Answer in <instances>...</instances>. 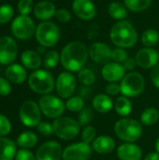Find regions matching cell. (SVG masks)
Segmentation results:
<instances>
[{"label":"cell","mask_w":159,"mask_h":160,"mask_svg":"<svg viewBox=\"0 0 159 160\" xmlns=\"http://www.w3.org/2000/svg\"><path fill=\"white\" fill-rule=\"evenodd\" d=\"M77 87L76 77L69 71L61 72L55 81V90L60 98L68 99L73 96Z\"/></svg>","instance_id":"cell-11"},{"label":"cell","mask_w":159,"mask_h":160,"mask_svg":"<svg viewBox=\"0 0 159 160\" xmlns=\"http://www.w3.org/2000/svg\"><path fill=\"white\" fill-rule=\"evenodd\" d=\"M141 40L145 47L153 48L159 42L158 31H157L156 29H153V28L146 29L142 33V35L141 37Z\"/></svg>","instance_id":"cell-30"},{"label":"cell","mask_w":159,"mask_h":160,"mask_svg":"<svg viewBox=\"0 0 159 160\" xmlns=\"http://www.w3.org/2000/svg\"><path fill=\"white\" fill-rule=\"evenodd\" d=\"M84 108V100L81 96H72L66 102V109L71 112H80Z\"/></svg>","instance_id":"cell-34"},{"label":"cell","mask_w":159,"mask_h":160,"mask_svg":"<svg viewBox=\"0 0 159 160\" xmlns=\"http://www.w3.org/2000/svg\"><path fill=\"white\" fill-rule=\"evenodd\" d=\"M143 160H159V154L157 152H150L148 153Z\"/></svg>","instance_id":"cell-48"},{"label":"cell","mask_w":159,"mask_h":160,"mask_svg":"<svg viewBox=\"0 0 159 160\" xmlns=\"http://www.w3.org/2000/svg\"><path fill=\"white\" fill-rule=\"evenodd\" d=\"M93 151L98 155H109L115 148L114 140L108 135H101L96 138L92 142Z\"/></svg>","instance_id":"cell-20"},{"label":"cell","mask_w":159,"mask_h":160,"mask_svg":"<svg viewBox=\"0 0 159 160\" xmlns=\"http://www.w3.org/2000/svg\"><path fill=\"white\" fill-rule=\"evenodd\" d=\"M52 125L53 133L63 141L74 140L81 130L79 122L67 116H61L54 119Z\"/></svg>","instance_id":"cell-5"},{"label":"cell","mask_w":159,"mask_h":160,"mask_svg":"<svg viewBox=\"0 0 159 160\" xmlns=\"http://www.w3.org/2000/svg\"><path fill=\"white\" fill-rule=\"evenodd\" d=\"M36 39L39 45L46 48H51L56 45L60 38L59 27L52 22H42L36 29Z\"/></svg>","instance_id":"cell-6"},{"label":"cell","mask_w":159,"mask_h":160,"mask_svg":"<svg viewBox=\"0 0 159 160\" xmlns=\"http://www.w3.org/2000/svg\"><path fill=\"white\" fill-rule=\"evenodd\" d=\"M119 160H141L142 158V150L135 142H124L116 151Z\"/></svg>","instance_id":"cell-19"},{"label":"cell","mask_w":159,"mask_h":160,"mask_svg":"<svg viewBox=\"0 0 159 160\" xmlns=\"http://www.w3.org/2000/svg\"><path fill=\"white\" fill-rule=\"evenodd\" d=\"M38 106L41 112L48 118L56 119L61 117L66 110V103L53 95H44L38 100Z\"/></svg>","instance_id":"cell-8"},{"label":"cell","mask_w":159,"mask_h":160,"mask_svg":"<svg viewBox=\"0 0 159 160\" xmlns=\"http://www.w3.org/2000/svg\"><path fill=\"white\" fill-rule=\"evenodd\" d=\"M15 160H37L36 156L29 151V149H20L17 151L16 156H15Z\"/></svg>","instance_id":"cell-43"},{"label":"cell","mask_w":159,"mask_h":160,"mask_svg":"<svg viewBox=\"0 0 159 160\" xmlns=\"http://www.w3.org/2000/svg\"><path fill=\"white\" fill-rule=\"evenodd\" d=\"M0 1H1V0H0Z\"/></svg>","instance_id":"cell-51"},{"label":"cell","mask_w":159,"mask_h":160,"mask_svg":"<svg viewBox=\"0 0 159 160\" xmlns=\"http://www.w3.org/2000/svg\"><path fill=\"white\" fill-rule=\"evenodd\" d=\"M12 35L21 40H26L33 37L36 33V25L34 21L28 15L17 16L11 23Z\"/></svg>","instance_id":"cell-9"},{"label":"cell","mask_w":159,"mask_h":160,"mask_svg":"<svg viewBox=\"0 0 159 160\" xmlns=\"http://www.w3.org/2000/svg\"><path fill=\"white\" fill-rule=\"evenodd\" d=\"M10 92H11L10 82L7 78L0 77V96L6 97L9 95Z\"/></svg>","instance_id":"cell-44"},{"label":"cell","mask_w":159,"mask_h":160,"mask_svg":"<svg viewBox=\"0 0 159 160\" xmlns=\"http://www.w3.org/2000/svg\"><path fill=\"white\" fill-rule=\"evenodd\" d=\"M155 148H156V152H157L159 154V138L156 141V143H155Z\"/></svg>","instance_id":"cell-50"},{"label":"cell","mask_w":159,"mask_h":160,"mask_svg":"<svg viewBox=\"0 0 159 160\" xmlns=\"http://www.w3.org/2000/svg\"><path fill=\"white\" fill-rule=\"evenodd\" d=\"M34 8L33 0H19L18 11L21 15H28Z\"/></svg>","instance_id":"cell-39"},{"label":"cell","mask_w":159,"mask_h":160,"mask_svg":"<svg viewBox=\"0 0 159 160\" xmlns=\"http://www.w3.org/2000/svg\"><path fill=\"white\" fill-rule=\"evenodd\" d=\"M45 49H46V47L40 45V46L37 48V52H38V53H44V52H45Z\"/></svg>","instance_id":"cell-49"},{"label":"cell","mask_w":159,"mask_h":160,"mask_svg":"<svg viewBox=\"0 0 159 160\" xmlns=\"http://www.w3.org/2000/svg\"><path fill=\"white\" fill-rule=\"evenodd\" d=\"M72 9L74 14L83 21L93 20L97 15V8L92 0H74Z\"/></svg>","instance_id":"cell-17"},{"label":"cell","mask_w":159,"mask_h":160,"mask_svg":"<svg viewBox=\"0 0 159 160\" xmlns=\"http://www.w3.org/2000/svg\"><path fill=\"white\" fill-rule=\"evenodd\" d=\"M135 59L137 65L140 68L144 69H150L159 63V53L154 48L145 47L139 50Z\"/></svg>","instance_id":"cell-16"},{"label":"cell","mask_w":159,"mask_h":160,"mask_svg":"<svg viewBox=\"0 0 159 160\" xmlns=\"http://www.w3.org/2000/svg\"><path fill=\"white\" fill-rule=\"evenodd\" d=\"M37 130L38 132L43 135V136H51L53 133V128H52V125L50 124L49 122L46 121H42L38 124L37 126Z\"/></svg>","instance_id":"cell-41"},{"label":"cell","mask_w":159,"mask_h":160,"mask_svg":"<svg viewBox=\"0 0 159 160\" xmlns=\"http://www.w3.org/2000/svg\"><path fill=\"white\" fill-rule=\"evenodd\" d=\"M14 15V8L9 4H4L0 6V24L7 23L11 21Z\"/></svg>","instance_id":"cell-36"},{"label":"cell","mask_w":159,"mask_h":160,"mask_svg":"<svg viewBox=\"0 0 159 160\" xmlns=\"http://www.w3.org/2000/svg\"><path fill=\"white\" fill-rule=\"evenodd\" d=\"M97 138V130L93 126H86L82 130V142L85 143H92Z\"/></svg>","instance_id":"cell-37"},{"label":"cell","mask_w":159,"mask_h":160,"mask_svg":"<svg viewBox=\"0 0 159 160\" xmlns=\"http://www.w3.org/2000/svg\"><path fill=\"white\" fill-rule=\"evenodd\" d=\"M11 130V124L9 120L3 114L0 113V136L5 137L10 133Z\"/></svg>","instance_id":"cell-40"},{"label":"cell","mask_w":159,"mask_h":160,"mask_svg":"<svg viewBox=\"0 0 159 160\" xmlns=\"http://www.w3.org/2000/svg\"><path fill=\"white\" fill-rule=\"evenodd\" d=\"M37 136L32 131H24L21 133L16 141V144L22 149H30L37 145Z\"/></svg>","instance_id":"cell-27"},{"label":"cell","mask_w":159,"mask_h":160,"mask_svg":"<svg viewBox=\"0 0 159 160\" xmlns=\"http://www.w3.org/2000/svg\"><path fill=\"white\" fill-rule=\"evenodd\" d=\"M55 17L60 22L66 23V22H68L71 20V13H70L69 10H67L66 8H60V9L56 10Z\"/></svg>","instance_id":"cell-42"},{"label":"cell","mask_w":159,"mask_h":160,"mask_svg":"<svg viewBox=\"0 0 159 160\" xmlns=\"http://www.w3.org/2000/svg\"><path fill=\"white\" fill-rule=\"evenodd\" d=\"M152 4V0H124L126 8L132 12H142L147 9Z\"/></svg>","instance_id":"cell-31"},{"label":"cell","mask_w":159,"mask_h":160,"mask_svg":"<svg viewBox=\"0 0 159 160\" xmlns=\"http://www.w3.org/2000/svg\"><path fill=\"white\" fill-rule=\"evenodd\" d=\"M94 117V111L91 107H84L80 112H79V118L78 122L81 127H86L88 126Z\"/></svg>","instance_id":"cell-35"},{"label":"cell","mask_w":159,"mask_h":160,"mask_svg":"<svg viewBox=\"0 0 159 160\" xmlns=\"http://www.w3.org/2000/svg\"><path fill=\"white\" fill-rule=\"evenodd\" d=\"M109 15L117 21H123L127 17V8L126 6L120 2L113 1L108 7Z\"/></svg>","instance_id":"cell-28"},{"label":"cell","mask_w":159,"mask_h":160,"mask_svg":"<svg viewBox=\"0 0 159 160\" xmlns=\"http://www.w3.org/2000/svg\"><path fill=\"white\" fill-rule=\"evenodd\" d=\"M59 62H60V54L56 51L47 52L42 59V64L46 69H51L55 68Z\"/></svg>","instance_id":"cell-32"},{"label":"cell","mask_w":159,"mask_h":160,"mask_svg":"<svg viewBox=\"0 0 159 160\" xmlns=\"http://www.w3.org/2000/svg\"><path fill=\"white\" fill-rule=\"evenodd\" d=\"M6 78L12 83L20 84L25 82L27 78V73L25 68L20 64L9 65L5 71Z\"/></svg>","instance_id":"cell-22"},{"label":"cell","mask_w":159,"mask_h":160,"mask_svg":"<svg viewBox=\"0 0 159 160\" xmlns=\"http://www.w3.org/2000/svg\"><path fill=\"white\" fill-rule=\"evenodd\" d=\"M113 108L119 116H121L122 118L127 117L132 112V103L129 100V98L121 96L118 97L117 99L114 101Z\"/></svg>","instance_id":"cell-26"},{"label":"cell","mask_w":159,"mask_h":160,"mask_svg":"<svg viewBox=\"0 0 159 160\" xmlns=\"http://www.w3.org/2000/svg\"><path fill=\"white\" fill-rule=\"evenodd\" d=\"M112 50L104 42H94L88 48L89 57L97 64L106 65L112 60Z\"/></svg>","instance_id":"cell-15"},{"label":"cell","mask_w":159,"mask_h":160,"mask_svg":"<svg viewBox=\"0 0 159 160\" xmlns=\"http://www.w3.org/2000/svg\"><path fill=\"white\" fill-rule=\"evenodd\" d=\"M137 65V62H136V59L133 58V57H128L124 63H123V66L125 68L126 70H133L135 68Z\"/></svg>","instance_id":"cell-47"},{"label":"cell","mask_w":159,"mask_h":160,"mask_svg":"<svg viewBox=\"0 0 159 160\" xmlns=\"http://www.w3.org/2000/svg\"><path fill=\"white\" fill-rule=\"evenodd\" d=\"M111 41L120 48H131L138 41V33L133 24L126 20L116 22L110 31Z\"/></svg>","instance_id":"cell-2"},{"label":"cell","mask_w":159,"mask_h":160,"mask_svg":"<svg viewBox=\"0 0 159 160\" xmlns=\"http://www.w3.org/2000/svg\"><path fill=\"white\" fill-rule=\"evenodd\" d=\"M63 149L55 141H49L42 143L36 152L37 160H61Z\"/></svg>","instance_id":"cell-14"},{"label":"cell","mask_w":159,"mask_h":160,"mask_svg":"<svg viewBox=\"0 0 159 160\" xmlns=\"http://www.w3.org/2000/svg\"><path fill=\"white\" fill-rule=\"evenodd\" d=\"M78 80L82 84L85 86H90L96 82L95 72L90 68H83L80 71H78Z\"/></svg>","instance_id":"cell-33"},{"label":"cell","mask_w":159,"mask_h":160,"mask_svg":"<svg viewBox=\"0 0 159 160\" xmlns=\"http://www.w3.org/2000/svg\"><path fill=\"white\" fill-rule=\"evenodd\" d=\"M121 94L127 98H136L140 96L145 88L143 76L136 71H131L125 75L120 82Z\"/></svg>","instance_id":"cell-7"},{"label":"cell","mask_w":159,"mask_h":160,"mask_svg":"<svg viewBox=\"0 0 159 160\" xmlns=\"http://www.w3.org/2000/svg\"><path fill=\"white\" fill-rule=\"evenodd\" d=\"M127 58H128L127 52L124 48L117 47L113 49L112 52V60H113V62L123 64Z\"/></svg>","instance_id":"cell-38"},{"label":"cell","mask_w":159,"mask_h":160,"mask_svg":"<svg viewBox=\"0 0 159 160\" xmlns=\"http://www.w3.org/2000/svg\"><path fill=\"white\" fill-rule=\"evenodd\" d=\"M17 153L16 143L8 138L0 136V160H12Z\"/></svg>","instance_id":"cell-25"},{"label":"cell","mask_w":159,"mask_h":160,"mask_svg":"<svg viewBox=\"0 0 159 160\" xmlns=\"http://www.w3.org/2000/svg\"><path fill=\"white\" fill-rule=\"evenodd\" d=\"M126 75V69L123 64L116 62H109L103 66L101 69L102 78L108 82H118Z\"/></svg>","instance_id":"cell-18"},{"label":"cell","mask_w":159,"mask_h":160,"mask_svg":"<svg viewBox=\"0 0 159 160\" xmlns=\"http://www.w3.org/2000/svg\"><path fill=\"white\" fill-rule=\"evenodd\" d=\"M142 123L132 118L123 117L114 125L115 135L124 142H136L142 137Z\"/></svg>","instance_id":"cell-3"},{"label":"cell","mask_w":159,"mask_h":160,"mask_svg":"<svg viewBox=\"0 0 159 160\" xmlns=\"http://www.w3.org/2000/svg\"><path fill=\"white\" fill-rule=\"evenodd\" d=\"M56 8L54 4L48 0H43L38 2L34 7V15L37 20L46 22L55 16Z\"/></svg>","instance_id":"cell-21"},{"label":"cell","mask_w":159,"mask_h":160,"mask_svg":"<svg viewBox=\"0 0 159 160\" xmlns=\"http://www.w3.org/2000/svg\"><path fill=\"white\" fill-rule=\"evenodd\" d=\"M41 111L38 104L33 100H25L19 111V117L23 126L27 128L37 127L41 122Z\"/></svg>","instance_id":"cell-10"},{"label":"cell","mask_w":159,"mask_h":160,"mask_svg":"<svg viewBox=\"0 0 159 160\" xmlns=\"http://www.w3.org/2000/svg\"><path fill=\"white\" fill-rule=\"evenodd\" d=\"M18 45L16 41L7 36L0 38V64L9 66L16 59Z\"/></svg>","instance_id":"cell-13"},{"label":"cell","mask_w":159,"mask_h":160,"mask_svg":"<svg viewBox=\"0 0 159 160\" xmlns=\"http://www.w3.org/2000/svg\"><path fill=\"white\" fill-rule=\"evenodd\" d=\"M92 106L95 111L100 113H107L112 110L114 103L107 94H97L92 100Z\"/></svg>","instance_id":"cell-24"},{"label":"cell","mask_w":159,"mask_h":160,"mask_svg":"<svg viewBox=\"0 0 159 160\" xmlns=\"http://www.w3.org/2000/svg\"><path fill=\"white\" fill-rule=\"evenodd\" d=\"M21 61L25 68L31 70L39 69L40 66L42 65V59L40 57V54L33 50L24 51L21 55Z\"/></svg>","instance_id":"cell-23"},{"label":"cell","mask_w":159,"mask_h":160,"mask_svg":"<svg viewBox=\"0 0 159 160\" xmlns=\"http://www.w3.org/2000/svg\"><path fill=\"white\" fill-rule=\"evenodd\" d=\"M93 148L83 142H75L63 150L62 160H89L93 156Z\"/></svg>","instance_id":"cell-12"},{"label":"cell","mask_w":159,"mask_h":160,"mask_svg":"<svg viewBox=\"0 0 159 160\" xmlns=\"http://www.w3.org/2000/svg\"><path fill=\"white\" fill-rule=\"evenodd\" d=\"M105 91H106V94L108 96L115 97L121 93L120 84H118L117 82H109L105 87Z\"/></svg>","instance_id":"cell-45"},{"label":"cell","mask_w":159,"mask_h":160,"mask_svg":"<svg viewBox=\"0 0 159 160\" xmlns=\"http://www.w3.org/2000/svg\"><path fill=\"white\" fill-rule=\"evenodd\" d=\"M141 123L142 126L150 127L156 125L159 120V111L155 107H149L143 110L141 114Z\"/></svg>","instance_id":"cell-29"},{"label":"cell","mask_w":159,"mask_h":160,"mask_svg":"<svg viewBox=\"0 0 159 160\" xmlns=\"http://www.w3.org/2000/svg\"><path fill=\"white\" fill-rule=\"evenodd\" d=\"M150 77H151V81H152L153 84L155 85V87L159 89V63L152 68Z\"/></svg>","instance_id":"cell-46"},{"label":"cell","mask_w":159,"mask_h":160,"mask_svg":"<svg viewBox=\"0 0 159 160\" xmlns=\"http://www.w3.org/2000/svg\"><path fill=\"white\" fill-rule=\"evenodd\" d=\"M89 57L88 48L79 40L67 43L60 54V62L63 68L69 72H78L84 68Z\"/></svg>","instance_id":"cell-1"},{"label":"cell","mask_w":159,"mask_h":160,"mask_svg":"<svg viewBox=\"0 0 159 160\" xmlns=\"http://www.w3.org/2000/svg\"><path fill=\"white\" fill-rule=\"evenodd\" d=\"M28 86L38 95H49L55 88V81L50 71L37 69L28 77Z\"/></svg>","instance_id":"cell-4"}]
</instances>
